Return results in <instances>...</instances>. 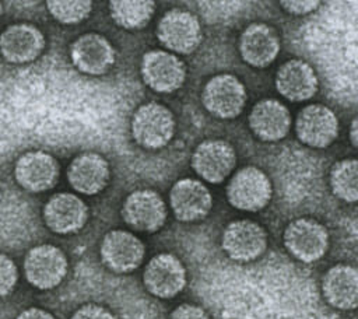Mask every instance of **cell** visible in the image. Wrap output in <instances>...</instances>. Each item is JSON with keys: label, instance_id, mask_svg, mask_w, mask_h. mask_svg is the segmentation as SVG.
Instances as JSON below:
<instances>
[{"label": "cell", "instance_id": "ac0fdd59", "mask_svg": "<svg viewBox=\"0 0 358 319\" xmlns=\"http://www.w3.org/2000/svg\"><path fill=\"white\" fill-rule=\"evenodd\" d=\"M45 48V36L39 28L20 22L7 27L0 35V53L14 64L35 60Z\"/></svg>", "mask_w": 358, "mask_h": 319}, {"label": "cell", "instance_id": "9c48e42d", "mask_svg": "<svg viewBox=\"0 0 358 319\" xmlns=\"http://www.w3.org/2000/svg\"><path fill=\"white\" fill-rule=\"evenodd\" d=\"M123 221L141 232L158 231L166 220V206L162 197L151 189L131 192L122 207Z\"/></svg>", "mask_w": 358, "mask_h": 319}, {"label": "cell", "instance_id": "1f68e13d", "mask_svg": "<svg viewBox=\"0 0 358 319\" xmlns=\"http://www.w3.org/2000/svg\"><path fill=\"white\" fill-rule=\"evenodd\" d=\"M350 139H351V144L354 147H357V119H352L351 123V129H350Z\"/></svg>", "mask_w": 358, "mask_h": 319}, {"label": "cell", "instance_id": "277c9868", "mask_svg": "<svg viewBox=\"0 0 358 319\" xmlns=\"http://www.w3.org/2000/svg\"><path fill=\"white\" fill-rule=\"evenodd\" d=\"M287 250L303 263H312L324 256L329 248V232L313 218L292 220L284 231Z\"/></svg>", "mask_w": 358, "mask_h": 319}, {"label": "cell", "instance_id": "8fae6325", "mask_svg": "<svg viewBox=\"0 0 358 319\" xmlns=\"http://www.w3.org/2000/svg\"><path fill=\"white\" fill-rule=\"evenodd\" d=\"M99 255L109 270L130 273L141 264L145 248L134 234L124 229H112L102 238Z\"/></svg>", "mask_w": 358, "mask_h": 319}, {"label": "cell", "instance_id": "d6986e66", "mask_svg": "<svg viewBox=\"0 0 358 319\" xmlns=\"http://www.w3.org/2000/svg\"><path fill=\"white\" fill-rule=\"evenodd\" d=\"M242 59L252 67H267L280 52V36L277 31L263 22L248 25L239 39Z\"/></svg>", "mask_w": 358, "mask_h": 319}, {"label": "cell", "instance_id": "83f0119b", "mask_svg": "<svg viewBox=\"0 0 358 319\" xmlns=\"http://www.w3.org/2000/svg\"><path fill=\"white\" fill-rule=\"evenodd\" d=\"M71 319H115V316L101 305L87 304L80 306Z\"/></svg>", "mask_w": 358, "mask_h": 319}, {"label": "cell", "instance_id": "3957f363", "mask_svg": "<svg viewBox=\"0 0 358 319\" xmlns=\"http://www.w3.org/2000/svg\"><path fill=\"white\" fill-rule=\"evenodd\" d=\"M273 193L268 176L256 166L239 169L227 186V199L238 210L259 211L270 201Z\"/></svg>", "mask_w": 358, "mask_h": 319}, {"label": "cell", "instance_id": "cb8c5ba5", "mask_svg": "<svg viewBox=\"0 0 358 319\" xmlns=\"http://www.w3.org/2000/svg\"><path fill=\"white\" fill-rule=\"evenodd\" d=\"M154 10L152 1L115 0L109 3V13L115 24L130 31L145 27L154 14Z\"/></svg>", "mask_w": 358, "mask_h": 319}, {"label": "cell", "instance_id": "ffe728a7", "mask_svg": "<svg viewBox=\"0 0 358 319\" xmlns=\"http://www.w3.org/2000/svg\"><path fill=\"white\" fill-rule=\"evenodd\" d=\"M109 164L98 153H81L67 168L70 186L83 194H96L103 190L109 182Z\"/></svg>", "mask_w": 358, "mask_h": 319}, {"label": "cell", "instance_id": "5b68a950", "mask_svg": "<svg viewBox=\"0 0 358 319\" xmlns=\"http://www.w3.org/2000/svg\"><path fill=\"white\" fill-rule=\"evenodd\" d=\"M67 257L55 245L43 243L28 250L24 259V273L31 285L50 290L59 285L67 274Z\"/></svg>", "mask_w": 358, "mask_h": 319}, {"label": "cell", "instance_id": "4dcf8cb0", "mask_svg": "<svg viewBox=\"0 0 358 319\" xmlns=\"http://www.w3.org/2000/svg\"><path fill=\"white\" fill-rule=\"evenodd\" d=\"M15 319H55V316L45 309L34 306L22 311Z\"/></svg>", "mask_w": 358, "mask_h": 319}, {"label": "cell", "instance_id": "f1b7e54d", "mask_svg": "<svg viewBox=\"0 0 358 319\" xmlns=\"http://www.w3.org/2000/svg\"><path fill=\"white\" fill-rule=\"evenodd\" d=\"M280 4L282 10L287 11L288 14L303 15L315 11L320 3L316 0H288V1H281Z\"/></svg>", "mask_w": 358, "mask_h": 319}, {"label": "cell", "instance_id": "44dd1931", "mask_svg": "<svg viewBox=\"0 0 358 319\" xmlns=\"http://www.w3.org/2000/svg\"><path fill=\"white\" fill-rule=\"evenodd\" d=\"M275 88L288 101H306L317 91V77L309 63L301 59H291L278 67Z\"/></svg>", "mask_w": 358, "mask_h": 319}, {"label": "cell", "instance_id": "8992f818", "mask_svg": "<svg viewBox=\"0 0 358 319\" xmlns=\"http://www.w3.org/2000/svg\"><path fill=\"white\" fill-rule=\"evenodd\" d=\"M201 102L204 108L218 119H234L245 106L246 90L232 74H217L203 88Z\"/></svg>", "mask_w": 358, "mask_h": 319}, {"label": "cell", "instance_id": "4fadbf2b", "mask_svg": "<svg viewBox=\"0 0 358 319\" xmlns=\"http://www.w3.org/2000/svg\"><path fill=\"white\" fill-rule=\"evenodd\" d=\"M236 165V153L225 140L201 141L193 155L192 168L210 183L222 182Z\"/></svg>", "mask_w": 358, "mask_h": 319}, {"label": "cell", "instance_id": "7a4b0ae2", "mask_svg": "<svg viewBox=\"0 0 358 319\" xmlns=\"http://www.w3.org/2000/svg\"><path fill=\"white\" fill-rule=\"evenodd\" d=\"M157 38L168 50L189 55L197 49L203 39L199 18L190 11L172 8L158 22Z\"/></svg>", "mask_w": 358, "mask_h": 319}, {"label": "cell", "instance_id": "6da1fadb", "mask_svg": "<svg viewBox=\"0 0 358 319\" xmlns=\"http://www.w3.org/2000/svg\"><path fill=\"white\" fill-rule=\"evenodd\" d=\"M175 132L172 112L161 104L148 102L138 106L131 118V136L134 141L148 150L166 146Z\"/></svg>", "mask_w": 358, "mask_h": 319}, {"label": "cell", "instance_id": "30bf717a", "mask_svg": "<svg viewBox=\"0 0 358 319\" xmlns=\"http://www.w3.org/2000/svg\"><path fill=\"white\" fill-rule=\"evenodd\" d=\"M145 290L157 298H172L186 285L183 263L172 253H158L145 266L143 273Z\"/></svg>", "mask_w": 358, "mask_h": 319}, {"label": "cell", "instance_id": "7402d4cb", "mask_svg": "<svg viewBox=\"0 0 358 319\" xmlns=\"http://www.w3.org/2000/svg\"><path fill=\"white\" fill-rule=\"evenodd\" d=\"M249 126L262 141H278L289 132L291 115L280 101L271 98L262 99L249 113Z\"/></svg>", "mask_w": 358, "mask_h": 319}, {"label": "cell", "instance_id": "2e32d148", "mask_svg": "<svg viewBox=\"0 0 358 319\" xmlns=\"http://www.w3.org/2000/svg\"><path fill=\"white\" fill-rule=\"evenodd\" d=\"M73 64L85 74H105L115 63V49L110 42L95 32L78 36L70 46Z\"/></svg>", "mask_w": 358, "mask_h": 319}, {"label": "cell", "instance_id": "9a60e30c", "mask_svg": "<svg viewBox=\"0 0 358 319\" xmlns=\"http://www.w3.org/2000/svg\"><path fill=\"white\" fill-rule=\"evenodd\" d=\"M169 204L179 221L194 222L203 220L210 213L213 197L200 180L183 178L172 186Z\"/></svg>", "mask_w": 358, "mask_h": 319}, {"label": "cell", "instance_id": "484cf974", "mask_svg": "<svg viewBox=\"0 0 358 319\" xmlns=\"http://www.w3.org/2000/svg\"><path fill=\"white\" fill-rule=\"evenodd\" d=\"M50 15L62 24H77L85 20L92 10L91 1H60L50 0L46 3Z\"/></svg>", "mask_w": 358, "mask_h": 319}, {"label": "cell", "instance_id": "e0dca14e", "mask_svg": "<svg viewBox=\"0 0 358 319\" xmlns=\"http://www.w3.org/2000/svg\"><path fill=\"white\" fill-rule=\"evenodd\" d=\"M43 220L48 228L56 234H74L85 225L88 207L73 193H56L43 207Z\"/></svg>", "mask_w": 358, "mask_h": 319}, {"label": "cell", "instance_id": "603a6c76", "mask_svg": "<svg viewBox=\"0 0 358 319\" xmlns=\"http://www.w3.org/2000/svg\"><path fill=\"white\" fill-rule=\"evenodd\" d=\"M324 299L341 311H352L358 302V273L350 264L330 267L322 280Z\"/></svg>", "mask_w": 358, "mask_h": 319}, {"label": "cell", "instance_id": "52a82bcc", "mask_svg": "<svg viewBox=\"0 0 358 319\" xmlns=\"http://www.w3.org/2000/svg\"><path fill=\"white\" fill-rule=\"evenodd\" d=\"M221 246L229 259L246 263L262 256L267 248L264 228L250 220L229 222L222 232Z\"/></svg>", "mask_w": 358, "mask_h": 319}, {"label": "cell", "instance_id": "7c38bea8", "mask_svg": "<svg viewBox=\"0 0 358 319\" xmlns=\"http://www.w3.org/2000/svg\"><path fill=\"white\" fill-rule=\"evenodd\" d=\"M295 132L305 146L324 148L336 140L338 120L330 108L322 104L308 105L298 113Z\"/></svg>", "mask_w": 358, "mask_h": 319}, {"label": "cell", "instance_id": "d4e9b609", "mask_svg": "<svg viewBox=\"0 0 358 319\" xmlns=\"http://www.w3.org/2000/svg\"><path fill=\"white\" fill-rule=\"evenodd\" d=\"M357 160L345 158L337 161L330 171V186L333 193L348 203L357 201L358 183H357Z\"/></svg>", "mask_w": 358, "mask_h": 319}, {"label": "cell", "instance_id": "5bb4252c", "mask_svg": "<svg viewBox=\"0 0 358 319\" xmlns=\"http://www.w3.org/2000/svg\"><path fill=\"white\" fill-rule=\"evenodd\" d=\"M59 171V162L53 155L45 151H28L15 161L14 178L22 189L39 193L55 186Z\"/></svg>", "mask_w": 358, "mask_h": 319}, {"label": "cell", "instance_id": "f546056e", "mask_svg": "<svg viewBox=\"0 0 358 319\" xmlns=\"http://www.w3.org/2000/svg\"><path fill=\"white\" fill-rule=\"evenodd\" d=\"M169 319H210L206 311L193 304H182L175 308Z\"/></svg>", "mask_w": 358, "mask_h": 319}, {"label": "cell", "instance_id": "4316f807", "mask_svg": "<svg viewBox=\"0 0 358 319\" xmlns=\"http://www.w3.org/2000/svg\"><path fill=\"white\" fill-rule=\"evenodd\" d=\"M18 280V270L15 263L7 256L0 253V297L8 295Z\"/></svg>", "mask_w": 358, "mask_h": 319}, {"label": "cell", "instance_id": "d6a6232c", "mask_svg": "<svg viewBox=\"0 0 358 319\" xmlns=\"http://www.w3.org/2000/svg\"><path fill=\"white\" fill-rule=\"evenodd\" d=\"M1 13H3V7H1V3H0V15H1Z\"/></svg>", "mask_w": 358, "mask_h": 319}, {"label": "cell", "instance_id": "ba28073f", "mask_svg": "<svg viewBox=\"0 0 358 319\" xmlns=\"http://www.w3.org/2000/svg\"><path fill=\"white\" fill-rule=\"evenodd\" d=\"M141 76L152 91L169 94L182 87L186 78L183 62L168 50H150L141 59Z\"/></svg>", "mask_w": 358, "mask_h": 319}]
</instances>
